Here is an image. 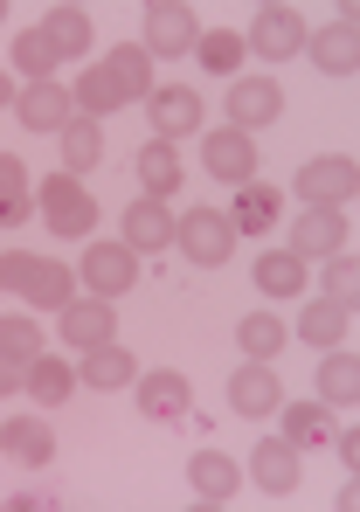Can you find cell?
<instances>
[{"label":"cell","mask_w":360,"mask_h":512,"mask_svg":"<svg viewBox=\"0 0 360 512\" xmlns=\"http://www.w3.org/2000/svg\"><path fill=\"white\" fill-rule=\"evenodd\" d=\"M174 243L187 263H201V270H215V263H229V250H236V222L222 215V208H187L174 222Z\"/></svg>","instance_id":"1"},{"label":"cell","mask_w":360,"mask_h":512,"mask_svg":"<svg viewBox=\"0 0 360 512\" xmlns=\"http://www.w3.org/2000/svg\"><path fill=\"white\" fill-rule=\"evenodd\" d=\"M35 201H42V222H49L56 236H90V229H97V201H90V187L77 173H49Z\"/></svg>","instance_id":"2"},{"label":"cell","mask_w":360,"mask_h":512,"mask_svg":"<svg viewBox=\"0 0 360 512\" xmlns=\"http://www.w3.org/2000/svg\"><path fill=\"white\" fill-rule=\"evenodd\" d=\"M360 194V167L347 153H326V160H305L298 167V201L305 208H340V201H354Z\"/></svg>","instance_id":"3"},{"label":"cell","mask_w":360,"mask_h":512,"mask_svg":"<svg viewBox=\"0 0 360 512\" xmlns=\"http://www.w3.org/2000/svg\"><path fill=\"white\" fill-rule=\"evenodd\" d=\"M194 7H180V0H153L146 7V56H194Z\"/></svg>","instance_id":"4"},{"label":"cell","mask_w":360,"mask_h":512,"mask_svg":"<svg viewBox=\"0 0 360 512\" xmlns=\"http://www.w3.org/2000/svg\"><path fill=\"white\" fill-rule=\"evenodd\" d=\"M243 49H257V56H270V63L298 56V49H305V21H298V7H257Z\"/></svg>","instance_id":"5"},{"label":"cell","mask_w":360,"mask_h":512,"mask_svg":"<svg viewBox=\"0 0 360 512\" xmlns=\"http://www.w3.org/2000/svg\"><path fill=\"white\" fill-rule=\"evenodd\" d=\"M14 118H21L28 132H63V125L77 118V97L56 84V77H49V84H28V90H14Z\"/></svg>","instance_id":"6"},{"label":"cell","mask_w":360,"mask_h":512,"mask_svg":"<svg viewBox=\"0 0 360 512\" xmlns=\"http://www.w3.org/2000/svg\"><path fill=\"white\" fill-rule=\"evenodd\" d=\"M84 284L97 298L132 291V284H139V250H125V243H90L84 250Z\"/></svg>","instance_id":"7"},{"label":"cell","mask_w":360,"mask_h":512,"mask_svg":"<svg viewBox=\"0 0 360 512\" xmlns=\"http://www.w3.org/2000/svg\"><path fill=\"white\" fill-rule=\"evenodd\" d=\"M277 402H284L277 360H250V367L229 374V409H236V416H277Z\"/></svg>","instance_id":"8"},{"label":"cell","mask_w":360,"mask_h":512,"mask_svg":"<svg viewBox=\"0 0 360 512\" xmlns=\"http://www.w3.org/2000/svg\"><path fill=\"white\" fill-rule=\"evenodd\" d=\"M305 49H312V63H319L326 77H354V70H360L354 7H340V21H333V28H319V35H305Z\"/></svg>","instance_id":"9"},{"label":"cell","mask_w":360,"mask_h":512,"mask_svg":"<svg viewBox=\"0 0 360 512\" xmlns=\"http://www.w3.org/2000/svg\"><path fill=\"white\" fill-rule=\"evenodd\" d=\"M277 111H284V90L270 84V77H236V84H229V125H236V132L277 125Z\"/></svg>","instance_id":"10"},{"label":"cell","mask_w":360,"mask_h":512,"mask_svg":"<svg viewBox=\"0 0 360 512\" xmlns=\"http://www.w3.org/2000/svg\"><path fill=\"white\" fill-rule=\"evenodd\" d=\"M201 167L215 173V180H229V187H243V180H257V146H250V132H208V146H201Z\"/></svg>","instance_id":"11"},{"label":"cell","mask_w":360,"mask_h":512,"mask_svg":"<svg viewBox=\"0 0 360 512\" xmlns=\"http://www.w3.org/2000/svg\"><path fill=\"white\" fill-rule=\"evenodd\" d=\"M291 256H340L347 250V215L340 208H305L298 222H291Z\"/></svg>","instance_id":"12"},{"label":"cell","mask_w":360,"mask_h":512,"mask_svg":"<svg viewBox=\"0 0 360 512\" xmlns=\"http://www.w3.org/2000/svg\"><path fill=\"white\" fill-rule=\"evenodd\" d=\"M146 118H153V132L174 146V139H187V132H201V97L194 90H180V84H153V97H146Z\"/></svg>","instance_id":"13"},{"label":"cell","mask_w":360,"mask_h":512,"mask_svg":"<svg viewBox=\"0 0 360 512\" xmlns=\"http://www.w3.org/2000/svg\"><path fill=\"white\" fill-rule=\"evenodd\" d=\"M139 409H146L153 423H187V409H194V395H187V374H174V367H153V374H139Z\"/></svg>","instance_id":"14"},{"label":"cell","mask_w":360,"mask_h":512,"mask_svg":"<svg viewBox=\"0 0 360 512\" xmlns=\"http://www.w3.org/2000/svg\"><path fill=\"white\" fill-rule=\"evenodd\" d=\"M250 471H257V485H264L270 499L298 492V478H305V464H298V443H284V436H264V443H257V457H250Z\"/></svg>","instance_id":"15"},{"label":"cell","mask_w":360,"mask_h":512,"mask_svg":"<svg viewBox=\"0 0 360 512\" xmlns=\"http://www.w3.org/2000/svg\"><path fill=\"white\" fill-rule=\"evenodd\" d=\"M0 450H7L14 464L42 471V464L56 457V429L42 423V416H14V423H0Z\"/></svg>","instance_id":"16"},{"label":"cell","mask_w":360,"mask_h":512,"mask_svg":"<svg viewBox=\"0 0 360 512\" xmlns=\"http://www.w3.org/2000/svg\"><path fill=\"white\" fill-rule=\"evenodd\" d=\"M111 319H118V312H111L104 298H70V305H63V340L77 346V353L111 346Z\"/></svg>","instance_id":"17"},{"label":"cell","mask_w":360,"mask_h":512,"mask_svg":"<svg viewBox=\"0 0 360 512\" xmlns=\"http://www.w3.org/2000/svg\"><path fill=\"white\" fill-rule=\"evenodd\" d=\"M187 478H194V492H201L208 506H229L236 485H243L236 457H222V450H194V457H187Z\"/></svg>","instance_id":"18"},{"label":"cell","mask_w":360,"mask_h":512,"mask_svg":"<svg viewBox=\"0 0 360 512\" xmlns=\"http://www.w3.org/2000/svg\"><path fill=\"white\" fill-rule=\"evenodd\" d=\"M174 243V215H167V201H132L125 208V250H167Z\"/></svg>","instance_id":"19"},{"label":"cell","mask_w":360,"mask_h":512,"mask_svg":"<svg viewBox=\"0 0 360 512\" xmlns=\"http://www.w3.org/2000/svg\"><path fill=\"white\" fill-rule=\"evenodd\" d=\"M77 381L104 388V395H111V388H132V381H139V360H132V353H125L118 340H111V346H90L84 367H77Z\"/></svg>","instance_id":"20"},{"label":"cell","mask_w":360,"mask_h":512,"mask_svg":"<svg viewBox=\"0 0 360 512\" xmlns=\"http://www.w3.org/2000/svg\"><path fill=\"white\" fill-rule=\"evenodd\" d=\"M360 395V360L347 346H326V360H319V402L326 409H347Z\"/></svg>","instance_id":"21"},{"label":"cell","mask_w":360,"mask_h":512,"mask_svg":"<svg viewBox=\"0 0 360 512\" xmlns=\"http://www.w3.org/2000/svg\"><path fill=\"white\" fill-rule=\"evenodd\" d=\"M277 423H284V443H326L333 436V409L326 402H277Z\"/></svg>","instance_id":"22"},{"label":"cell","mask_w":360,"mask_h":512,"mask_svg":"<svg viewBox=\"0 0 360 512\" xmlns=\"http://www.w3.org/2000/svg\"><path fill=\"white\" fill-rule=\"evenodd\" d=\"M56 146H63V173H90L104 160V132H97V118H70L63 132H56Z\"/></svg>","instance_id":"23"},{"label":"cell","mask_w":360,"mask_h":512,"mask_svg":"<svg viewBox=\"0 0 360 512\" xmlns=\"http://www.w3.org/2000/svg\"><path fill=\"white\" fill-rule=\"evenodd\" d=\"M42 35H49L56 63H63V56H90V14H84V7H49Z\"/></svg>","instance_id":"24"},{"label":"cell","mask_w":360,"mask_h":512,"mask_svg":"<svg viewBox=\"0 0 360 512\" xmlns=\"http://www.w3.org/2000/svg\"><path fill=\"white\" fill-rule=\"evenodd\" d=\"M70 97H77V118H104V111H118V104H125V84H118L104 63H90Z\"/></svg>","instance_id":"25"},{"label":"cell","mask_w":360,"mask_h":512,"mask_svg":"<svg viewBox=\"0 0 360 512\" xmlns=\"http://www.w3.org/2000/svg\"><path fill=\"white\" fill-rule=\"evenodd\" d=\"M257 291L264 298H298L305 291V256H291V250L257 256Z\"/></svg>","instance_id":"26"},{"label":"cell","mask_w":360,"mask_h":512,"mask_svg":"<svg viewBox=\"0 0 360 512\" xmlns=\"http://www.w3.org/2000/svg\"><path fill=\"white\" fill-rule=\"evenodd\" d=\"M347 326H354V305H333V298H319V305L298 319V340H312L319 353H326V346L347 340Z\"/></svg>","instance_id":"27"},{"label":"cell","mask_w":360,"mask_h":512,"mask_svg":"<svg viewBox=\"0 0 360 512\" xmlns=\"http://www.w3.org/2000/svg\"><path fill=\"white\" fill-rule=\"evenodd\" d=\"M236 236H264L270 222H277V187H264V180H243V194H236Z\"/></svg>","instance_id":"28"},{"label":"cell","mask_w":360,"mask_h":512,"mask_svg":"<svg viewBox=\"0 0 360 512\" xmlns=\"http://www.w3.org/2000/svg\"><path fill=\"white\" fill-rule=\"evenodd\" d=\"M139 187H146L153 201H167V194H180V153L167 146V139L139 153Z\"/></svg>","instance_id":"29"},{"label":"cell","mask_w":360,"mask_h":512,"mask_svg":"<svg viewBox=\"0 0 360 512\" xmlns=\"http://www.w3.org/2000/svg\"><path fill=\"white\" fill-rule=\"evenodd\" d=\"M70 388H77V367H63V360H49V353H35V360H28V395H35L42 409H56Z\"/></svg>","instance_id":"30"},{"label":"cell","mask_w":360,"mask_h":512,"mask_svg":"<svg viewBox=\"0 0 360 512\" xmlns=\"http://www.w3.org/2000/svg\"><path fill=\"white\" fill-rule=\"evenodd\" d=\"M104 70H111V77L125 84V97H153V56H146L139 42H118Z\"/></svg>","instance_id":"31"},{"label":"cell","mask_w":360,"mask_h":512,"mask_svg":"<svg viewBox=\"0 0 360 512\" xmlns=\"http://www.w3.org/2000/svg\"><path fill=\"white\" fill-rule=\"evenodd\" d=\"M236 346H243L250 360H277V353H284V326H277V312H250V319L236 326Z\"/></svg>","instance_id":"32"},{"label":"cell","mask_w":360,"mask_h":512,"mask_svg":"<svg viewBox=\"0 0 360 512\" xmlns=\"http://www.w3.org/2000/svg\"><path fill=\"white\" fill-rule=\"evenodd\" d=\"M14 70H21L28 84H49V77H56V49H49L42 28H35V35H14Z\"/></svg>","instance_id":"33"},{"label":"cell","mask_w":360,"mask_h":512,"mask_svg":"<svg viewBox=\"0 0 360 512\" xmlns=\"http://www.w3.org/2000/svg\"><path fill=\"white\" fill-rule=\"evenodd\" d=\"M194 63H201V70H215V77H229V70L243 63V35H229V28L194 35Z\"/></svg>","instance_id":"34"},{"label":"cell","mask_w":360,"mask_h":512,"mask_svg":"<svg viewBox=\"0 0 360 512\" xmlns=\"http://www.w3.org/2000/svg\"><path fill=\"white\" fill-rule=\"evenodd\" d=\"M21 215H28V173L14 153H0V229H14Z\"/></svg>","instance_id":"35"},{"label":"cell","mask_w":360,"mask_h":512,"mask_svg":"<svg viewBox=\"0 0 360 512\" xmlns=\"http://www.w3.org/2000/svg\"><path fill=\"white\" fill-rule=\"evenodd\" d=\"M0 353H14V360H35V353H42V326H35L28 312H7V319H0Z\"/></svg>","instance_id":"36"},{"label":"cell","mask_w":360,"mask_h":512,"mask_svg":"<svg viewBox=\"0 0 360 512\" xmlns=\"http://www.w3.org/2000/svg\"><path fill=\"white\" fill-rule=\"evenodd\" d=\"M28 298H35L42 312H63V305H70V270L42 256V270H35V284H28Z\"/></svg>","instance_id":"37"},{"label":"cell","mask_w":360,"mask_h":512,"mask_svg":"<svg viewBox=\"0 0 360 512\" xmlns=\"http://www.w3.org/2000/svg\"><path fill=\"white\" fill-rule=\"evenodd\" d=\"M354 291H360L354 256H326V298H333V305H354Z\"/></svg>","instance_id":"38"},{"label":"cell","mask_w":360,"mask_h":512,"mask_svg":"<svg viewBox=\"0 0 360 512\" xmlns=\"http://www.w3.org/2000/svg\"><path fill=\"white\" fill-rule=\"evenodd\" d=\"M35 270H42V256L7 250V256H0V291H28V284H35Z\"/></svg>","instance_id":"39"},{"label":"cell","mask_w":360,"mask_h":512,"mask_svg":"<svg viewBox=\"0 0 360 512\" xmlns=\"http://www.w3.org/2000/svg\"><path fill=\"white\" fill-rule=\"evenodd\" d=\"M14 388H28V360L0 353V395H14Z\"/></svg>","instance_id":"40"},{"label":"cell","mask_w":360,"mask_h":512,"mask_svg":"<svg viewBox=\"0 0 360 512\" xmlns=\"http://www.w3.org/2000/svg\"><path fill=\"white\" fill-rule=\"evenodd\" d=\"M340 464H347V471L360 464V429H340Z\"/></svg>","instance_id":"41"},{"label":"cell","mask_w":360,"mask_h":512,"mask_svg":"<svg viewBox=\"0 0 360 512\" xmlns=\"http://www.w3.org/2000/svg\"><path fill=\"white\" fill-rule=\"evenodd\" d=\"M0 104H14V84H7V77H0Z\"/></svg>","instance_id":"42"}]
</instances>
